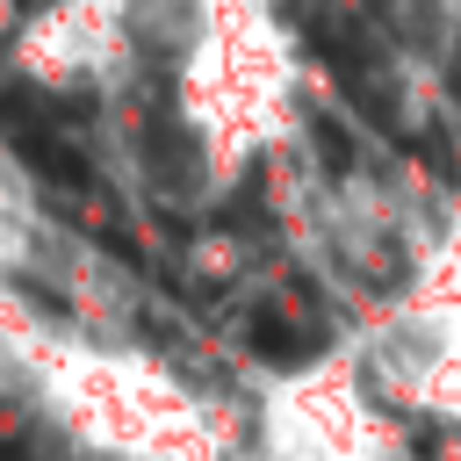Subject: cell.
<instances>
[{"instance_id": "cell-1", "label": "cell", "mask_w": 461, "mask_h": 461, "mask_svg": "<svg viewBox=\"0 0 461 461\" xmlns=\"http://www.w3.org/2000/svg\"><path fill=\"white\" fill-rule=\"evenodd\" d=\"M0 137H7V144H14V158H22L29 173H43L50 187H65V194L94 187L86 151L50 122V101H43L36 86H22V79H0Z\"/></svg>"}, {"instance_id": "cell-4", "label": "cell", "mask_w": 461, "mask_h": 461, "mask_svg": "<svg viewBox=\"0 0 461 461\" xmlns=\"http://www.w3.org/2000/svg\"><path fill=\"white\" fill-rule=\"evenodd\" d=\"M418 158H425L439 180H454V158H447V137H439V130H425V137H418Z\"/></svg>"}, {"instance_id": "cell-3", "label": "cell", "mask_w": 461, "mask_h": 461, "mask_svg": "<svg viewBox=\"0 0 461 461\" xmlns=\"http://www.w3.org/2000/svg\"><path fill=\"white\" fill-rule=\"evenodd\" d=\"M310 137H317V151H324V166H331V173H346V166H353V130H339L331 115H310Z\"/></svg>"}, {"instance_id": "cell-2", "label": "cell", "mask_w": 461, "mask_h": 461, "mask_svg": "<svg viewBox=\"0 0 461 461\" xmlns=\"http://www.w3.org/2000/svg\"><path fill=\"white\" fill-rule=\"evenodd\" d=\"M245 346H252L267 367H295V360H310L324 339H317L303 317H288V310H252V324H245Z\"/></svg>"}]
</instances>
